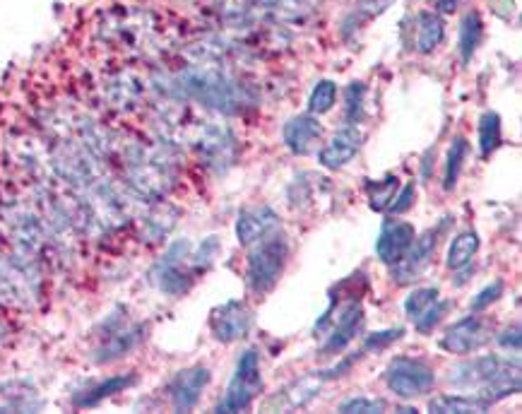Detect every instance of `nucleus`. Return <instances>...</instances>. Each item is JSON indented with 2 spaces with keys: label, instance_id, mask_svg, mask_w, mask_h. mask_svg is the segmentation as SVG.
Returning <instances> with one entry per match:
<instances>
[{
  "label": "nucleus",
  "instance_id": "1a4fd4ad",
  "mask_svg": "<svg viewBox=\"0 0 522 414\" xmlns=\"http://www.w3.org/2000/svg\"><path fill=\"white\" fill-rule=\"evenodd\" d=\"M436 244H438V229H429V232L421 234L419 239L412 241L409 251L393 265V277L397 285H409V282L417 280L426 265L431 263Z\"/></svg>",
  "mask_w": 522,
  "mask_h": 414
},
{
  "label": "nucleus",
  "instance_id": "2eb2a0df",
  "mask_svg": "<svg viewBox=\"0 0 522 414\" xmlns=\"http://www.w3.org/2000/svg\"><path fill=\"white\" fill-rule=\"evenodd\" d=\"M320 133H323V128H320L318 118L313 114H301L289 118L287 126L282 130L284 145L299 157L311 155L313 147H316V143L320 140Z\"/></svg>",
  "mask_w": 522,
  "mask_h": 414
},
{
  "label": "nucleus",
  "instance_id": "b1692460",
  "mask_svg": "<svg viewBox=\"0 0 522 414\" xmlns=\"http://www.w3.org/2000/svg\"><path fill=\"white\" fill-rule=\"evenodd\" d=\"M397 188H400V179L397 176H388V179L376 181L369 186V205L371 210L385 212L390 207V203L395 200Z\"/></svg>",
  "mask_w": 522,
  "mask_h": 414
},
{
  "label": "nucleus",
  "instance_id": "ddd939ff",
  "mask_svg": "<svg viewBox=\"0 0 522 414\" xmlns=\"http://www.w3.org/2000/svg\"><path fill=\"white\" fill-rule=\"evenodd\" d=\"M325 381H328V378L323 376V371H320V374L299 378V381L289 383L280 395H275V398L265 402V410H296V407H306L308 402L320 393Z\"/></svg>",
  "mask_w": 522,
  "mask_h": 414
},
{
  "label": "nucleus",
  "instance_id": "5701e85b",
  "mask_svg": "<svg viewBox=\"0 0 522 414\" xmlns=\"http://www.w3.org/2000/svg\"><path fill=\"white\" fill-rule=\"evenodd\" d=\"M467 155H470V143H467L462 135H458V138H453V145H450L448 150V162H446V191H453L455 186H458V176H460V169L462 164H465Z\"/></svg>",
  "mask_w": 522,
  "mask_h": 414
},
{
  "label": "nucleus",
  "instance_id": "c756f323",
  "mask_svg": "<svg viewBox=\"0 0 522 414\" xmlns=\"http://www.w3.org/2000/svg\"><path fill=\"white\" fill-rule=\"evenodd\" d=\"M503 282L501 280H496V282H491L489 287H484L482 292L477 294V297L472 299V304H470V309L474 311V313H479V311H484V309H489L491 304H494V301H498L501 299V294H503Z\"/></svg>",
  "mask_w": 522,
  "mask_h": 414
},
{
  "label": "nucleus",
  "instance_id": "7c9ffc66",
  "mask_svg": "<svg viewBox=\"0 0 522 414\" xmlns=\"http://www.w3.org/2000/svg\"><path fill=\"white\" fill-rule=\"evenodd\" d=\"M361 102H364V85L361 82H352L347 90V121L357 123L361 114Z\"/></svg>",
  "mask_w": 522,
  "mask_h": 414
},
{
  "label": "nucleus",
  "instance_id": "a211bd4d",
  "mask_svg": "<svg viewBox=\"0 0 522 414\" xmlns=\"http://www.w3.org/2000/svg\"><path fill=\"white\" fill-rule=\"evenodd\" d=\"M446 37V25L436 13H421L417 20V51L431 53Z\"/></svg>",
  "mask_w": 522,
  "mask_h": 414
},
{
  "label": "nucleus",
  "instance_id": "6ab92c4d",
  "mask_svg": "<svg viewBox=\"0 0 522 414\" xmlns=\"http://www.w3.org/2000/svg\"><path fill=\"white\" fill-rule=\"evenodd\" d=\"M477 251H479V236L477 232H472V229H467V232L455 236L453 244H450L446 265L450 270L467 268V265L472 263V258L477 256Z\"/></svg>",
  "mask_w": 522,
  "mask_h": 414
},
{
  "label": "nucleus",
  "instance_id": "cd10ccee",
  "mask_svg": "<svg viewBox=\"0 0 522 414\" xmlns=\"http://www.w3.org/2000/svg\"><path fill=\"white\" fill-rule=\"evenodd\" d=\"M388 410V402L378 400V398H352V400H344L340 405V412L344 414H378Z\"/></svg>",
  "mask_w": 522,
  "mask_h": 414
},
{
  "label": "nucleus",
  "instance_id": "c85d7f7f",
  "mask_svg": "<svg viewBox=\"0 0 522 414\" xmlns=\"http://www.w3.org/2000/svg\"><path fill=\"white\" fill-rule=\"evenodd\" d=\"M402 335H405V330H402V328H390V330H381V333H371L364 342V352L385 350V347L400 340Z\"/></svg>",
  "mask_w": 522,
  "mask_h": 414
},
{
  "label": "nucleus",
  "instance_id": "f257e3e1",
  "mask_svg": "<svg viewBox=\"0 0 522 414\" xmlns=\"http://www.w3.org/2000/svg\"><path fill=\"white\" fill-rule=\"evenodd\" d=\"M448 381L455 388H474L477 398H482L486 405L510 398V395L520 393V359L496 357H477L472 362H462L450 369Z\"/></svg>",
  "mask_w": 522,
  "mask_h": 414
},
{
  "label": "nucleus",
  "instance_id": "423d86ee",
  "mask_svg": "<svg viewBox=\"0 0 522 414\" xmlns=\"http://www.w3.org/2000/svg\"><path fill=\"white\" fill-rule=\"evenodd\" d=\"M0 299L25 309L37 299V277L20 258H0Z\"/></svg>",
  "mask_w": 522,
  "mask_h": 414
},
{
  "label": "nucleus",
  "instance_id": "9d476101",
  "mask_svg": "<svg viewBox=\"0 0 522 414\" xmlns=\"http://www.w3.org/2000/svg\"><path fill=\"white\" fill-rule=\"evenodd\" d=\"M188 251H191V244H188V241H181V244L171 246V251L166 253L162 263H159L157 282L164 292L183 294L191 289L195 277L191 270L183 268V260L188 258Z\"/></svg>",
  "mask_w": 522,
  "mask_h": 414
},
{
  "label": "nucleus",
  "instance_id": "20e7f679",
  "mask_svg": "<svg viewBox=\"0 0 522 414\" xmlns=\"http://www.w3.org/2000/svg\"><path fill=\"white\" fill-rule=\"evenodd\" d=\"M260 390H263V376H260V357L255 350H248L241 354L239 364H236L234 376H231L227 393L219 400L217 412L231 414V412H243L253 405V400L258 398Z\"/></svg>",
  "mask_w": 522,
  "mask_h": 414
},
{
  "label": "nucleus",
  "instance_id": "f704fd0d",
  "mask_svg": "<svg viewBox=\"0 0 522 414\" xmlns=\"http://www.w3.org/2000/svg\"><path fill=\"white\" fill-rule=\"evenodd\" d=\"M393 5V0H359V10L369 17L381 15L383 10H388Z\"/></svg>",
  "mask_w": 522,
  "mask_h": 414
},
{
  "label": "nucleus",
  "instance_id": "0eeeda50",
  "mask_svg": "<svg viewBox=\"0 0 522 414\" xmlns=\"http://www.w3.org/2000/svg\"><path fill=\"white\" fill-rule=\"evenodd\" d=\"M210 325L215 340L224 342V345H231V342L243 340V337L248 335V330H251L253 325V313L243 301L231 299L227 304L217 306V309L212 311Z\"/></svg>",
  "mask_w": 522,
  "mask_h": 414
},
{
  "label": "nucleus",
  "instance_id": "dca6fc26",
  "mask_svg": "<svg viewBox=\"0 0 522 414\" xmlns=\"http://www.w3.org/2000/svg\"><path fill=\"white\" fill-rule=\"evenodd\" d=\"M277 227H280V220L270 207H248L236 222V236H239L241 246H253L255 241L263 239L265 234H270Z\"/></svg>",
  "mask_w": 522,
  "mask_h": 414
},
{
  "label": "nucleus",
  "instance_id": "393cba45",
  "mask_svg": "<svg viewBox=\"0 0 522 414\" xmlns=\"http://www.w3.org/2000/svg\"><path fill=\"white\" fill-rule=\"evenodd\" d=\"M335 99H337V85L330 80H320L316 87H313L311 97H308V111L311 114H328V111L335 106Z\"/></svg>",
  "mask_w": 522,
  "mask_h": 414
},
{
  "label": "nucleus",
  "instance_id": "6e6552de",
  "mask_svg": "<svg viewBox=\"0 0 522 414\" xmlns=\"http://www.w3.org/2000/svg\"><path fill=\"white\" fill-rule=\"evenodd\" d=\"M489 340V323L479 316H467L455 325H450L446 335L441 337V347L450 354H470L484 347Z\"/></svg>",
  "mask_w": 522,
  "mask_h": 414
},
{
  "label": "nucleus",
  "instance_id": "bb28decb",
  "mask_svg": "<svg viewBox=\"0 0 522 414\" xmlns=\"http://www.w3.org/2000/svg\"><path fill=\"white\" fill-rule=\"evenodd\" d=\"M438 299V289L436 287H421V289H414L412 294L405 299V313L409 318H417L419 313H424L433 301Z\"/></svg>",
  "mask_w": 522,
  "mask_h": 414
},
{
  "label": "nucleus",
  "instance_id": "7ed1b4c3",
  "mask_svg": "<svg viewBox=\"0 0 522 414\" xmlns=\"http://www.w3.org/2000/svg\"><path fill=\"white\" fill-rule=\"evenodd\" d=\"M251 256H248V268H246V285L253 294L265 297L280 282L284 265L289 258V241L287 236L280 232V227L272 229L270 234H265L263 239L255 241Z\"/></svg>",
  "mask_w": 522,
  "mask_h": 414
},
{
  "label": "nucleus",
  "instance_id": "39448f33",
  "mask_svg": "<svg viewBox=\"0 0 522 414\" xmlns=\"http://www.w3.org/2000/svg\"><path fill=\"white\" fill-rule=\"evenodd\" d=\"M385 383H388V388L393 390L397 398L412 400L429 393L433 383H436V374H433L431 366L419 362V359L397 357L385 371Z\"/></svg>",
  "mask_w": 522,
  "mask_h": 414
},
{
  "label": "nucleus",
  "instance_id": "f03ea898",
  "mask_svg": "<svg viewBox=\"0 0 522 414\" xmlns=\"http://www.w3.org/2000/svg\"><path fill=\"white\" fill-rule=\"evenodd\" d=\"M174 87L183 97L195 99L207 109L222 111V114H239L243 106L253 104L251 94L241 82L231 80L227 73L210 68V65H198V68L181 73Z\"/></svg>",
  "mask_w": 522,
  "mask_h": 414
},
{
  "label": "nucleus",
  "instance_id": "72a5a7b5",
  "mask_svg": "<svg viewBox=\"0 0 522 414\" xmlns=\"http://www.w3.org/2000/svg\"><path fill=\"white\" fill-rule=\"evenodd\" d=\"M498 345L503 350H513L520 352V325H513V328H506L501 335H498Z\"/></svg>",
  "mask_w": 522,
  "mask_h": 414
},
{
  "label": "nucleus",
  "instance_id": "4be33fe9",
  "mask_svg": "<svg viewBox=\"0 0 522 414\" xmlns=\"http://www.w3.org/2000/svg\"><path fill=\"white\" fill-rule=\"evenodd\" d=\"M501 145V116L496 111H486L479 118V152L482 157H489Z\"/></svg>",
  "mask_w": 522,
  "mask_h": 414
},
{
  "label": "nucleus",
  "instance_id": "9b49d317",
  "mask_svg": "<svg viewBox=\"0 0 522 414\" xmlns=\"http://www.w3.org/2000/svg\"><path fill=\"white\" fill-rule=\"evenodd\" d=\"M210 369L205 366H193V369H183L171 381V402L179 412H188L198 405L203 390L210 386Z\"/></svg>",
  "mask_w": 522,
  "mask_h": 414
},
{
  "label": "nucleus",
  "instance_id": "412c9836",
  "mask_svg": "<svg viewBox=\"0 0 522 414\" xmlns=\"http://www.w3.org/2000/svg\"><path fill=\"white\" fill-rule=\"evenodd\" d=\"M482 17H479L477 10H472V13L465 15V20H462L460 25V56H462V63H470L474 51H477L479 41H482Z\"/></svg>",
  "mask_w": 522,
  "mask_h": 414
},
{
  "label": "nucleus",
  "instance_id": "c9c22d12",
  "mask_svg": "<svg viewBox=\"0 0 522 414\" xmlns=\"http://www.w3.org/2000/svg\"><path fill=\"white\" fill-rule=\"evenodd\" d=\"M436 8L441 10V13H453V10L458 8V0H436Z\"/></svg>",
  "mask_w": 522,
  "mask_h": 414
},
{
  "label": "nucleus",
  "instance_id": "f8f14e48",
  "mask_svg": "<svg viewBox=\"0 0 522 414\" xmlns=\"http://www.w3.org/2000/svg\"><path fill=\"white\" fill-rule=\"evenodd\" d=\"M361 140H364V135H361L359 128L347 126V128L337 130V133L332 135L330 143L320 150L318 162L323 164L325 169H332V171L342 169L344 164L352 162L354 155L359 152Z\"/></svg>",
  "mask_w": 522,
  "mask_h": 414
},
{
  "label": "nucleus",
  "instance_id": "473e14b6",
  "mask_svg": "<svg viewBox=\"0 0 522 414\" xmlns=\"http://www.w3.org/2000/svg\"><path fill=\"white\" fill-rule=\"evenodd\" d=\"M128 378H111L109 383H104V386H99L97 390H92L94 395H90V398L82 400V405H94V402H99L102 398H106V395H114L118 393V390H123L128 386Z\"/></svg>",
  "mask_w": 522,
  "mask_h": 414
},
{
  "label": "nucleus",
  "instance_id": "aec40b11",
  "mask_svg": "<svg viewBox=\"0 0 522 414\" xmlns=\"http://www.w3.org/2000/svg\"><path fill=\"white\" fill-rule=\"evenodd\" d=\"M429 410L436 414H482L489 410V405L482 398H465V395H443L429 402Z\"/></svg>",
  "mask_w": 522,
  "mask_h": 414
},
{
  "label": "nucleus",
  "instance_id": "a878e982",
  "mask_svg": "<svg viewBox=\"0 0 522 414\" xmlns=\"http://www.w3.org/2000/svg\"><path fill=\"white\" fill-rule=\"evenodd\" d=\"M453 309V301H433V304L426 309L424 313H419L417 318H414V328L419 330V333H431L433 328H436L438 323L443 321V316Z\"/></svg>",
  "mask_w": 522,
  "mask_h": 414
},
{
  "label": "nucleus",
  "instance_id": "4468645a",
  "mask_svg": "<svg viewBox=\"0 0 522 414\" xmlns=\"http://www.w3.org/2000/svg\"><path fill=\"white\" fill-rule=\"evenodd\" d=\"M417 239L412 224L407 222H385L381 229V236L376 241V253L385 265H395L412 246V241Z\"/></svg>",
  "mask_w": 522,
  "mask_h": 414
},
{
  "label": "nucleus",
  "instance_id": "f3484780",
  "mask_svg": "<svg viewBox=\"0 0 522 414\" xmlns=\"http://www.w3.org/2000/svg\"><path fill=\"white\" fill-rule=\"evenodd\" d=\"M361 321H364V311H361V306L354 301V304H349L347 309L342 311V318L337 321L335 330H332L328 342L323 345V354L342 352L344 347L354 340V335L359 333Z\"/></svg>",
  "mask_w": 522,
  "mask_h": 414
},
{
  "label": "nucleus",
  "instance_id": "2f4dec72",
  "mask_svg": "<svg viewBox=\"0 0 522 414\" xmlns=\"http://www.w3.org/2000/svg\"><path fill=\"white\" fill-rule=\"evenodd\" d=\"M414 198H417V186H414V183H407V186L402 188V193L397 195V200L390 203L388 210L393 212V215H405L407 210H412Z\"/></svg>",
  "mask_w": 522,
  "mask_h": 414
}]
</instances>
